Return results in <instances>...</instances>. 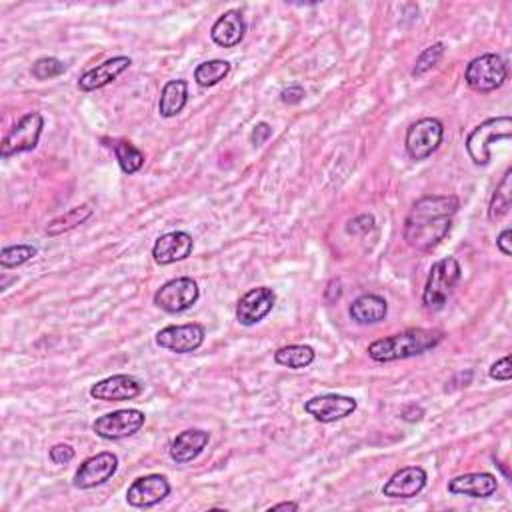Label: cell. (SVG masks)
<instances>
[{"label": "cell", "instance_id": "6da1fadb", "mask_svg": "<svg viewBox=\"0 0 512 512\" xmlns=\"http://www.w3.org/2000/svg\"><path fill=\"white\" fill-rule=\"evenodd\" d=\"M459 208L460 202L452 195L422 197L414 202L404 222V240L422 253L432 250L450 233L452 217Z\"/></svg>", "mask_w": 512, "mask_h": 512}, {"label": "cell", "instance_id": "484cf974", "mask_svg": "<svg viewBox=\"0 0 512 512\" xmlns=\"http://www.w3.org/2000/svg\"><path fill=\"white\" fill-rule=\"evenodd\" d=\"M510 180H512V169H508L505 172V177H502L500 185L495 190V195H492V198H490L488 218L492 222L500 220L502 217L507 215L508 208H510V202H512V185H510Z\"/></svg>", "mask_w": 512, "mask_h": 512}, {"label": "cell", "instance_id": "8992f818", "mask_svg": "<svg viewBox=\"0 0 512 512\" xmlns=\"http://www.w3.org/2000/svg\"><path fill=\"white\" fill-rule=\"evenodd\" d=\"M198 296H200V291H198L197 280H192L188 276H180V278L169 280V283H164L159 288L157 295H154V304H157L164 313L179 314L195 306Z\"/></svg>", "mask_w": 512, "mask_h": 512}, {"label": "cell", "instance_id": "52a82bcc", "mask_svg": "<svg viewBox=\"0 0 512 512\" xmlns=\"http://www.w3.org/2000/svg\"><path fill=\"white\" fill-rule=\"evenodd\" d=\"M44 129V119L41 112H26L24 117L18 121L13 130L6 134L3 140V159H11L14 154L34 150L41 134Z\"/></svg>", "mask_w": 512, "mask_h": 512}, {"label": "cell", "instance_id": "3957f363", "mask_svg": "<svg viewBox=\"0 0 512 512\" xmlns=\"http://www.w3.org/2000/svg\"><path fill=\"white\" fill-rule=\"evenodd\" d=\"M462 268L459 260L454 256H447L434 263L430 268V275L427 280L422 293V304L430 313H439L449 303V296L452 295V288L457 286L460 280Z\"/></svg>", "mask_w": 512, "mask_h": 512}, {"label": "cell", "instance_id": "9a60e30c", "mask_svg": "<svg viewBox=\"0 0 512 512\" xmlns=\"http://www.w3.org/2000/svg\"><path fill=\"white\" fill-rule=\"evenodd\" d=\"M142 392V384L132 379L129 374H114L96 382L91 389V396L96 401L104 402H121V401H132Z\"/></svg>", "mask_w": 512, "mask_h": 512}, {"label": "cell", "instance_id": "f1b7e54d", "mask_svg": "<svg viewBox=\"0 0 512 512\" xmlns=\"http://www.w3.org/2000/svg\"><path fill=\"white\" fill-rule=\"evenodd\" d=\"M38 255V250L33 245H16V246H6L0 253V265L5 268H16L26 265L28 260H33Z\"/></svg>", "mask_w": 512, "mask_h": 512}, {"label": "cell", "instance_id": "4dcf8cb0", "mask_svg": "<svg viewBox=\"0 0 512 512\" xmlns=\"http://www.w3.org/2000/svg\"><path fill=\"white\" fill-rule=\"evenodd\" d=\"M66 72V64L59 59H53V56H44V59H38L33 64V76L38 81L54 79V76H61Z\"/></svg>", "mask_w": 512, "mask_h": 512}, {"label": "cell", "instance_id": "603a6c76", "mask_svg": "<svg viewBox=\"0 0 512 512\" xmlns=\"http://www.w3.org/2000/svg\"><path fill=\"white\" fill-rule=\"evenodd\" d=\"M188 101V82L187 81H170L164 84V89L160 92V102L159 111L160 117L172 119L185 109Z\"/></svg>", "mask_w": 512, "mask_h": 512}, {"label": "cell", "instance_id": "ba28073f", "mask_svg": "<svg viewBox=\"0 0 512 512\" xmlns=\"http://www.w3.org/2000/svg\"><path fill=\"white\" fill-rule=\"evenodd\" d=\"M144 422H147V417H144L142 411L124 409L96 419L92 424V430L104 440H121L137 434L144 427Z\"/></svg>", "mask_w": 512, "mask_h": 512}, {"label": "cell", "instance_id": "5b68a950", "mask_svg": "<svg viewBox=\"0 0 512 512\" xmlns=\"http://www.w3.org/2000/svg\"><path fill=\"white\" fill-rule=\"evenodd\" d=\"M508 66L498 54H482L470 61L465 71V81L472 91L492 92L505 84Z\"/></svg>", "mask_w": 512, "mask_h": 512}, {"label": "cell", "instance_id": "ffe728a7", "mask_svg": "<svg viewBox=\"0 0 512 512\" xmlns=\"http://www.w3.org/2000/svg\"><path fill=\"white\" fill-rule=\"evenodd\" d=\"M208 440L210 434L207 430L188 429L185 432H180L170 444V459L175 460L177 465H187V462H192L200 457L202 450L207 449Z\"/></svg>", "mask_w": 512, "mask_h": 512}, {"label": "cell", "instance_id": "4fadbf2b", "mask_svg": "<svg viewBox=\"0 0 512 512\" xmlns=\"http://www.w3.org/2000/svg\"><path fill=\"white\" fill-rule=\"evenodd\" d=\"M170 495V482L162 475L140 477L127 490V502L134 508H150Z\"/></svg>", "mask_w": 512, "mask_h": 512}, {"label": "cell", "instance_id": "4316f807", "mask_svg": "<svg viewBox=\"0 0 512 512\" xmlns=\"http://www.w3.org/2000/svg\"><path fill=\"white\" fill-rule=\"evenodd\" d=\"M230 72V63L227 61H207V63H202L197 66V71H195V81L200 84V86H205V89H208V86H215L218 84L220 81H225L227 76Z\"/></svg>", "mask_w": 512, "mask_h": 512}, {"label": "cell", "instance_id": "d6986e66", "mask_svg": "<svg viewBox=\"0 0 512 512\" xmlns=\"http://www.w3.org/2000/svg\"><path fill=\"white\" fill-rule=\"evenodd\" d=\"M498 480L490 472H470L452 478L449 482V490L452 495H462L470 498H488L497 492Z\"/></svg>", "mask_w": 512, "mask_h": 512}, {"label": "cell", "instance_id": "277c9868", "mask_svg": "<svg viewBox=\"0 0 512 512\" xmlns=\"http://www.w3.org/2000/svg\"><path fill=\"white\" fill-rule=\"evenodd\" d=\"M512 137V119L498 117L488 119L469 134L467 152L477 167H485L490 160V144L497 140H508Z\"/></svg>", "mask_w": 512, "mask_h": 512}, {"label": "cell", "instance_id": "5bb4252c", "mask_svg": "<svg viewBox=\"0 0 512 512\" xmlns=\"http://www.w3.org/2000/svg\"><path fill=\"white\" fill-rule=\"evenodd\" d=\"M276 304V295L273 288L258 286L240 296L237 304V321L245 326H253L263 321V318L273 311Z\"/></svg>", "mask_w": 512, "mask_h": 512}, {"label": "cell", "instance_id": "44dd1931", "mask_svg": "<svg viewBox=\"0 0 512 512\" xmlns=\"http://www.w3.org/2000/svg\"><path fill=\"white\" fill-rule=\"evenodd\" d=\"M246 33L245 16L240 11H228L222 14L210 31V38L222 48H233L243 43Z\"/></svg>", "mask_w": 512, "mask_h": 512}, {"label": "cell", "instance_id": "1f68e13d", "mask_svg": "<svg viewBox=\"0 0 512 512\" xmlns=\"http://www.w3.org/2000/svg\"><path fill=\"white\" fill-rule=\"evenodd\" d=\"M490 379L500 381V382H507L512 379V364H510V356H505V359H500L498 362H495L490 366Z\"/></svg>", "mask_w": 512, "mask_h": 512}, {"label": "cell", "instance_id": "8d00e7d4", "mask_svg": "<svg viewBox=\"0 0 512 512\" xmlns=\"http://www.w3.org/2000/svg\"><path fill=\"white\" fill-rule=\"evenodd\" d=\"M512 230L510 228H505L500 233V237L497 238V246H498V250L502 255L505 256H510L512 255V246H510V243H512Z\"/></svg>", "mask_w": 512, "mask_h": 512}, {"label": "cell", "instance_id": "d6a6232c", "mask_svg": "<svg viewBox=\"0 0 512 512\" xmlns=\"http://www.w3.org/2000/svg\"><path fill=\"white\" fill-rule=\"evenodd\" d=\"M372 228H374V218L371 215L356 217L349 222V227H346V230H349L351 235H366L371 233Z\"/></svg>", "mask_w": 512, "mask_h": 512}, {"label": "cell", "instance_id": "cb8c5ba5", "mask_svg": "<svg viewBox=\"0 0 512 512\" xmlns=\"http://www.w3.org/2000/svg\"><path fill=\"white\" fill-rule=\"evenodd\" d=\"M92 212L94 210H92L91 205H81V207H74L71 210H66L64 215L56 217L54 220L48 222V225H46V235L59 237L63 233H69V230L84 225V222L92 217Z\"/></svg>", "mask_w": 512, "mask_h": 512}, {"label": "cell", "instance_id": "30bf717a", "mask_svg": "<svg viewBox=\"0 0 512 512\" xmlns=\"http://www.w3.org/2000/svg\"><path fill=\"white\" fill-rule=\"evenodd\" d=\"M205 326L197 323L179 324V326H167L157 333V344L164 351L177 353V354H188L200 349L205 343Z\"/></svg>", "mask_w": 512, "mask_h": 512}, {"label": "cell", "instance_id": "7c38bea8", "mask_svg": "<svg viewBox=\"0 0 512 512\" xmlns=\"http://www.w3.org/2000/svg\"><path fill=\"white\" fill-rule=\"evenodd\" d=\"M356 407H359V404H356V401L351 399V396L321 394L306 401L304 411L318 422H336L351 417Z\"/></svg>", "mask_w": 512, "mask_h": 512}, {"label": "cell", "instance_id": "8fae6325", "mask_svg": "<svg viewBox=\"0 0 512 512\" xmlns=\"http://www.w3.org/2000/svg\"><path fill=\"white\" fill-rule=\"evenodd\" d=\"M119 469V457L112 452H99L94 457L86 459L81 469L74 475V487L76 488H94L104 485L106 480L114 477V472Z\"/></svg>", "mask_w": 512, "mask_h": 512}, {"label": "cell", "instance_id": "d590c367", "mask_svg": "<svg viewBox=\"0 0 512 512\" xmlns=\"http://www.w3.org/2000/svg\"><path fill=\"white\" fill-rule=\"evenodd\" d=\"M270 134H273V129H270V124L266 122H258L253 134H250V140H253L255 147H260V144H265L268 140Z\"/></svg>", "mask_w": 512, "mask_h": 512}, {"label": "cell", "instance_id": "83f0119b", "mask_svg": "<svg viewBox=\"0 0 512 512\" xmlns=\"http://www.w3.org/2000/svg\"><path fill=\"white\" fill-rule=\"evenodd\" d=\"M112 149L122 172H127V175H134L144 167V154L130 142H117Z\"/></svg>", "mask_w": 512, "mask_h": 512}, {"label": "cell", "instance_id": "f546056e", "mask_svg": "<svg viewBox=\"0 0 512 512\" xmlns=\"http://www.w3.org/2000/svg\"><path fill=\"white\" fill-rule=\"evenodd\" d=\"M442 54H444V44L442 43H437V44H432L429 48H424V51L420 53V56L417 59V66H414V71H412V76H422V74H427L430 69H434L442 59Z\"/></svg>", "mask_w": 512, "mask_h": 512}, {"label": "cell", "instance_id": "d4e9b609", "mask_svg": "<svg viewBox=\"0 0 512 512\" xmlns=\"http://www.w3.org/2000/svg\"><path fill=\"white\" fill-rule=\"evenodd\" d=\"M314 351L311 346L306 344H291V346H283L275 353V361L280 366H288V369H306L314 362Z\"/></svg>", "mask_w": 512, "mask_h": 512}, {"label": "cell", "instance_id": "7a4b0ae2", "mask_svg": "<svg viewBox=\"0 0 512 512\" xmlns=\"http://www.w3.org/2000/svg\"><path fill=\"white\" fill-rule=\"evenodd\" d=\"M442 341V333L427 331V328H412L399 334L381 338L369 346V356L376 362H392L402 359H412L437 349Z\"/></svg>", "mask_w": 512, "mask_h": 512}, {"label": "cell", "instance_id": "e0dca14e", "mask_svg": "<svg viewBox=\"0 0 512 512\" xmlns=\"http://www.w3.org/2000/svg\"><path fill=\"white\" fill-rule=\"evenodd\" d=\"M427 487V472L420 467H404L396 470L382 487V495L389 498H412Z\"/></svg>", "mask_w": 512, "mask_h": 512}, {"label": "cell", "instance_id": "e575fe53", "mask_svg": "<svg viewBox=\"0 0 512 512\" xmlns=\"http://www.w3.org/2000/svg\"><path fill=\"white\" fill-rule=\"evenodd\" d=\"M303 99H304V89L301 84H291L280 92V101L285 104H298Z\"/></svg>", "mask_w": 512, "mask_h": 512}, {"label": "cell", "instance_id": "7402d4cb", "mask_svg": "<svg viewBox=\"0 0 512 512\" xmlns=\"http://www.w3.org/2000/svg\"><path fill=\"white\" fill-rule=\"evenodd\" d=\"M351 318L359 324H376L386 318L389 304L379 295H362L349 308Z\"/></svg>", "mask_w": 512, "mask_h": 512}, {"label": "cell", "instance_id": "9c48e42d", "mask_svg": "<svg viewBox=\"0 0 512 512\" xmlns=\"http://www.w3.org/2000/svg\"><path fill=\"white\" fill-rule=\"evenodd\" d=\"M444 127L439 119H422L407 132V152L412 160H424L440 147Z\"/></svg>", "mask_w": 512, "mask_h": 512}, {"label": "cell", "instance_id": "74e56055", "mask_svg": "<svg viewBox=\"0 0 512 512\" xmlns=\"http://www.w3.org/2000/svg\"><path fill=\"white\" fill-rule=\"evenodd\" d=\"M276 510H298V505L296 502H280V505L268 508V512H276Z\"/></svg>", "mask_w": 512, "mask_h": 512}, {"label": "cell", "instance_id": "ac0fdd59", "mask_svg": "<svg viewBox=\"0 0 512 512\" xmlns=\"http://www.w3.org/2000/svg\"><path fill=\"white\" fill-rule=\"evenodd\" d=\"M132 64V61L129 56H114V59L104 61L102 64L94 66V69L86 71L81 79H79V89L82 92H92L99 91L102 86L111 84L119 79V76L129 69Z\"/></svg>", "mask_w": 512, "mask_h": 512}, {"label": "cell", "instance_id": "836d02e7", "mask_svg": "<svg viewBox=\"0 0 512 512\" xmlns=\"http://www.w3.org/2000/svg\"><path fill=\"white\" fill-rule=\"evenodd\" d=\"M72 459H74V449L69 447V444H56V447L51 449V460L54 465H69Z\"/></svg>", "mask_w": 512, "mask_h": 512}, {"label": "cell", "instance_id": "2e32d148", "mask_svg": "<svg viewBox=\"0 0 512 512\" xmlns=\"http://www.w3.org/2000/svg\"><path fill=\"white\" fill-rule=\"evenodd\" d=\"M192 248H195V240L188 233H182V230H175V233L162 235L152 248V258L157 265H172L180 263L192 255Z\"/></svg>", "mask_w": 512, "mask_h": 512}]
</instances>
